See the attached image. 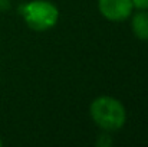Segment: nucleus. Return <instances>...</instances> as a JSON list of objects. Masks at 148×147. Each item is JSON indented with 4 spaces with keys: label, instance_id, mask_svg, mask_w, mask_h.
Masks as SVG:
<instances>
[{
    "label": "nucleus",
    "instance_id": "f257e3e1",
    "mask_svg": "<svg viewBox=\"0 0 148 147\" xmlns=\"http://www.w3.org/2000/svg\"><path fill=\"white\" fill-rule=\"evenodd\" d=\"M91 115L94 121L103 130L115 131L125 124V108L112 97H99L91 104Z\"/></svg>",
    "mask_w": 148,
    "mask_h": 147
},
{
    "label": "nucleus",
    "instance_id": "f03ea898",
    "mask_svg": "<svg viewBox=\"0 0 148 147\" xmlns=\"http://www.w3.org/2000/svg\"><path fill=\"white\" fill-rule=\"evenodd\" d=\"M19 13L23 16L26 25L38 32L48 30L53 28L59 19L56 6L46 0H35L20 6Z\"/></svg>",
    "mask_w": 148,
    "mask_h": 147
},
{
    "label": "nucleus",
    "instance_id": "7ed1b4c3",
    "mask_svg": "<svg viewBox=\"0 0 148 147\" xmlns=\"http://www.w3.org/2000/svg\"><path fill=\"white\" fill-rule=\"evenodd\" d=\"M98 6L102 16L112 22L128 19L134 9L131 0H99Z\"/></svg>",
    "mask_w": 148,
    "mask_h": 147
},
{
    "label": "nucleus",
    "instance_id": "20e7f679",
    "mask_svg": "<svg viewBox=\"0 0 148 147\" xmlns=\"http://www.w3.org/2000/svg\"><path fill=\"white\" fill-rule=\"evenodd\" d=\"M132 32L135 33L137 38L147 41L148 39V12L147 10H141L140 13H137L132 17Z\"/></svg>",
    "mask_w": 148,
    "mask_h": 147
},
{
    "label": "nucleus",
    "instance_id": "39448f33",
    "mask_svg": "<svg viewBox=\"0 0 148 147\" xmlns=\"http://www.w3.org/2000/svg\"><path fill=\"white\" fill-rule=\"evenodd\" d=\"M132 6L140 9V10H147L148 9V0H131Z\"/></svg>",
    "mask_w": 148,
    "mask_h": 147
},
{
    "label": "nucleus",
    "instance_id": "423d86ee",
    "mask_svg": "<svg viewBox=\"0 0 148 147\" xmlns=\"http://www.w3.org/2000/svg\"><path fill=\"white\" fill-rule=\"evenodd\" d=\"M9 9V0H0V10Z\"/></svg>",
    "mask_w": 148,
    "mask_h": 147
},
{
    "label": "nucleus",
    "instance_id": "0eeeda50",
    "mask_svg": "<svg viewBox=\"0 0 148 147\" xmlns=\"http://www.w3.org/2000/svg\"><path fill=\"white\" fill-rule=\"evenodd\" d=\"M1 144H3V143H1V140H0V146H1Z\"/></svg>",
    "mask_w": 148,
    "mask_h": 147
}]
</instances>
